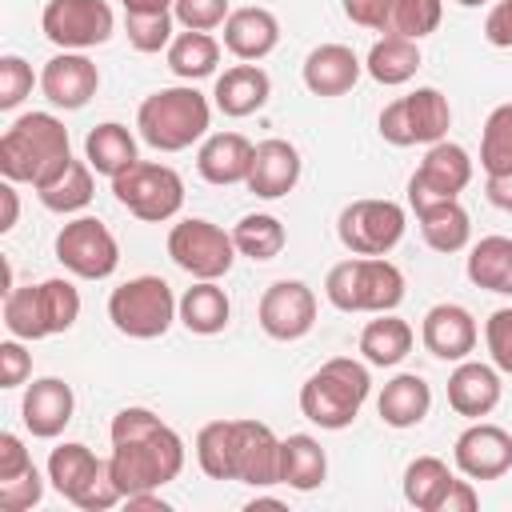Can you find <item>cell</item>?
I'll use <instances>...</instances> for the list:
<instances>
[{
	"label": "cell",
	"mask_w": 512,
	"mask_h": 512,
	"mask_svg": "<svg viewBox=\"0 0 512 512\" xmlns=\"http://www.w3.org/2000/svg\"><path fill=\"white\" fill-rule=\"evenodd\" d=\"M112 476L120 480L124 496L132 492H160L164 484H172L184 468V440L176 436V428H168L156 412L148 408H120L112 416Z\"/></svg>",
	"instance_id": "6da1fadb"
},
{
	"label": "cell",
	"mask_w": 512,
	"mask_h": 512,
	"mask_svg": "<svg viewBox=\"0 0 512 512\" xmlns=\"http://www.w3.org/2000/svg\"><path fill=\"white\" fill-rule=\"evenodd\" d=\"M72 164L68 128L52 112H24L0 136V172L12 184L44 188Z\"/></svg>",
	"instance_id": "7a4b0ae2"
},
{
	"label": "cell",
	"mask_w": 512,
	"mask_h": 512,
	"mask_svg": "<svg viewBox=\"0 0 512 512\" xmlns=\"http://www.w3.org/2000/svg\"><path fill=\"white\" fill-rule=\"evenodd\" d=\"M368 392H372L368 368L352 356H332L300 384V412L312 424H320L328 432H340L360 416Z\"/></svg>",
	"instance_id": "3957f363"
},
{
	"label": "cell",
	"mask_w": 512,
	"mask_h": 512,
	"mask_svg": "<svg viewBox=\"0 0 512 512\" xmlns=\"http://www.w3.org/2000/svg\"><path fill=\"white\" fill-rule=\"evenodd\" d=\"M208 124H212V104L192 84L160 88L136 112V128H140L144 144H152L156 152L192 148L200 136H208Z\"/></svg>",
	"instance_id": "277c9868"
},
{
	"label": "cell",
	"mask_w": 512,
	"mask_h": 512,
	"mask_svg": "<svg viewBox=\"0 0 512 512\" xmlns=\"http://www.w3.org/2000/svg\"><path fill=\"white\" fill-rule=\"evenodd\" d=\"M324 296L340 312H392L404 300V272L384 256H352L328 268Z\"/></svg>",
	"instance_id": "5b68a950"
},
{
	"label": "cell",
	"mask_w": 512,
	"mask_h": 512,
	"mask_svg": "<svg viewBox=\"0 0 512 512\" xmlns=\"http://www.w3.org/2000/svg\"><path fill=\"white\" fill-rule=\"evenodd\" d=\"M180 300L172 296L168 280L160 276H132L124 280L120 288H112L108 296V320L120 336H132V340H156L172 328Z\"/></svg>",
	"instance_id": "8992f818"
},
{
	"label": "cell",
	"mask_w": 512,
	"mask_h": 512,
	"mask_svg": "<svg viewBox=\"0 0 512 512\" xmlns=\"http://www.w3.org/2000/svg\"><path fill=\"white\" fill-rule=\"evenodd\" d=\"M112 192H116V200L136 220H148V224L172 220L184 208V180H180V172L168 168V164H152V160H136L132 168H124L112 180Z\"/></svg>",
	"instance_id": "52a82bcc"
},
{
	"label": "cell",
	"mask_w": 512,
	"mask_h": 512,
	"mask_svg": "<svg viewBox=\"0 0 512 512\" xmlns=\"http://www.w3.org/2000/svg\"><path fill=\"white\" fill-rule=\"evenodd\" d=\"M452 128V108L440 88H416L380 112V136L396 148L436 144Z\"/></svg>",
	"instance_id": "ba28073f"
},
{
	"label": "cell",
	"mask_w": 512,
	"mask_h": 512,
	"mask_svg": "<svg viewBox=\"0 0 512 512\" xmlns=\"http://www.w3.org/2000/svg\"><path fill=\"white\" fill-rule=\"evenodd\" d=\"M404 208L396 200H352L336 216V236L352 256H388L404 236Z\"/></svg>",
	"instance_id": "9c48e42d"
},
{
	"label": "cell",
	"mask_w": 512,
	"mask_h": 512,
	"mask_svg": "<svg viewBox=\"0 0 512 512\" xmlns=\"http://www.w3.org/2000/svg\"><path fill=\"white\" fill-rule=\"evenodd\" d=\"M168 256L192 280H220V276H228V268L236 260V244H232V232H224L220 224L188 216V220L172 224Z\"/></svg>",
	"instance_id": "30bf717a"
},
{
	"label": "cell",
	"mask_w": 512,
	"mask_h": 512,
	"mask_svg": "<svg viewBox=\"0 0 512 512\" xmlns=\"http://www.w3.org/2000/svg\"><path fill=\"white\" fill-rule=\"evenodd\" d=\"M40 28L60 52H88L112 40L116 16L104 0H48L40 12Z\"/></svg>",
	"instance_id": "8fae6325"
},
{
	"label": "cell",
	"mask_w": 512,
	"mask_h": 512,
	"mask_svg": "<svg viewBox=\"0 0 512 512\" xmlns=\"http://www.w3.org/2000/svg\"><path fill=\"white\" fill-rule=\"evenodd\" d=\"M56 260L80 280H108L120 264V244L96 216H76L56 232Z\"/></svg>",
	"instance_id": "7c38bea8"
},
{
	"label": "cell",
	"mask_w": 512,
	"mask_h": 512,
	"mask_svg": "<svg viewBox=\"0 0 512 512\" xmlns=\"http://www.w3.org/2000/svg\"><path fill=\"white\" fill-rule=\"evenodd\" d=\"M468 180H472V156L452 140H436V144H428L420 168L408 180V204H412V212H420L428 204L456 200L468 188Z\"/></svg>",
	"instance_id": "4fadbf2b"
},
{
	"label": "cell",
	"mask_w": 512,
	"mask_h": 512,
	"mask_svg": "<svg viewBox=\"0 0 512 512\" xmlns=\"http://www.w3.org/2000/svg\"><path fill=\"white\" fill-rule=\"evenodd\" d=\"M256 320L272 340H300L316 324V292L304 280H276L264 288Z\"/></svg>",
	"instance_id": "5bb4252c"
},
{
	"label": "cell",
	"mask_w": 512,
	"mask_h": 512,
	"mask_svg": "<svg viewBox=\"0 0 512 512\" xmlns=\"http://www.w3.org/2000/svg\"><path fill=\"white\" fill-rule=\"evenodd\" d=\"M452 460L468 480H500L504 472H512V432L476 420L456 436Z\"/></svg>",
	"instance_id": "9a60e30c"
},
{
	"label": "cell",
	"mask_w": 512,
	"mask_h": 512,
	"mask_svg": "<svg viewBox=\"0 0 512 512\" xmlns=\"http://www.w3.org/2000/svg\"><path fill=\"white\" fill-rule=\"evenodd\" d=\"M232 480L252 484V488L280 484V436L264 420H236Z\"/></svg>",
	"instance_id": "2e32d148"
},
{
	"label": "cell",
	"mask_w": 512,
	"mask_h": 512,
	"mask_svg": "<svg viewBox=\"0 0 512 512\" xmlns=\"http://www.w3.org/2000/svg\"><path fill=\"white\" fill-rule=\"evenodd\" d=\"M96 88H100V72L84 52H60L40 72V92L48 96L52 108H64V112L84 108L96 96Z\"/></svg>",
	"instance_id": "e0dca14e"
},
{
	"label": "cell",
	"mask_w": 512,
	"mask_h": 512,
	"mask_svg": "<svg viewBox=\"0 0 512 512\" xmlns=\"http://www.w3.org/2000/svg\"><path fill=\"white\" fill-rule=\"evenodd\" d=\"M420 340L424 348L436 356V360H468V352L476 348L480 340V328L472 320V312L464 304H432L424 312V324H420Z\"/></svg>",
	"instance_id": "ac0fdd59"
},
{
	"label": "cell",
	"mask_w": 512,
	"mask_h": 512,
	"mask_svg": "<svg viewBox=\"0 0 512 512\" xmlns=\"http://www.w3.org/2000/svg\"><path fill=\"white\" fill-rule=\"evenodd\" d=\"M300 180V152L296 144L280 140V136H268L252 148V168H248V180L244 188L260 200H280L296 188Z\"/></svg>",
	"instance_id": "d6986e66"
},
{
	"label": "cell",
	"mask_w": 512,
	"mask_h": 512,
	"mask_svg": "<svg viewBox=\"0 0 512 512\" xmlns=\"http://www.w3.org/2000/svg\"><path fill=\"white\" fill-rule=\"evenodd\" d=\"M76 412V396L72 388L60 380V376H40L24 388V400H20V416H24V428L36 436V440H52L68 428Z\"/></svg>",
	"instance_id": "ffe728a7"
},
{
	"label": "cell",
	"mask_w": 512,
	"mask_h": 512,
	"mask_svg": "<svg viewBox=\"0 0 512 512\" xmlns=\"http://www.w3.org/2000/svg\"><path fill=\"white\" fill-rule=\"evenodd\" d=\"M448 404L456 416L480 420L500 404V368L480 360H460L448 376Z\"/></svg>",
	"instance_id": "44dd1931"
},
{
	"label": "cell",
	"mask_w": 512,
	"mask_h": 512,
	"mask_svg": "<svg viewBox=\"0 0 512 512\" xmlns=\"http://www.w3.org/2000/svg\"><path fill=\"white\" fill-rule=\"evenodd\" d=\"M280 44V20L260 8V4H244V8H232V16L224 20V48L236 56V60H264L272 48Z\"/></svg>",
	"instance_id": "7402d4cb"
},
{
	"label": "cell",
	"mask_w": 512,
	"mask_h": 512,
	"mask_svg": "<svg viewBox=\"0 0 512 512\" xmlns=\"http://www.w3.org/2000/svg\"><path fill=\"white\" fill-rule=\"evenodd\" d=\"M360 72H364V64L348 44H320L304 56V68H300L304 88L312 96H344V92H352Z\"/></svg>",
	"instance_id": "603a6c76"
},
{
	"label": "cell",
	"mask_w": 512,
	"mask_h": 512,
	"mask_svg": "<svg viewBox=\"0 0 512 512\" xmlns=\"http://www.w3.org/2000/svg\"><path fill=\"white\" fill-rule=\"evenodd\" d=\"M252 148L256 144H248V136L240 132H212L196 152V172L216 188L244 184L252 168Z\"/></svg>",
	"instance_id": "cb8c5ba5"
},
{
	"label": "cell",
	"mask_w": 512,
	"mask_h": 512,
	"mask_svg": "<svg viewBox=\"0 0 512 512\" xmlns=\"http://www.w3.org/2000/svg\"><path fill=\"white\" fill-rule=\"evenodd\" d=\"M268 96H272L268 72H264L260 64H248V60L224 68V76H216V88H212L216 108H220L224 116H232V120L260 112V108L268 104Z\"/></svg>",
	"instance_id": "d4e9b609"
},
{
	"label": "cell",
	"mask_w": 512,
	"mask_h": 512,
	"mask_svg": "<svg viewBox=\"0 0 512 512\" xmlns=\"http://www.w3.org/2000/svg\"><path fill=\"white\" fill-rule=\"evenodd\" d=\"M432 408V388L424 376L416 372H400L384 384L380 400H376V412L388 428H416Z\"/></svg>",
	"instance_id": "484cf974"
},
{
	"label": "cell",
	"mask_w": 512,
	"mask_h": 512,
	"mask_svg": "<svg viewBox=\"0 0 512 512\" xmlns=\"http://www.w3.org/2000/svg\"><path fill=\"white\" fill-rule=\"evenodd\" d=\"M180 324L196 336H216L228 328V316H232V300L228 292L216 284V280H196L192 288H184L180 296V308H176Z\"/></svg>",
	"instance_id": "4316f807"
},
{
	"label": "cell",
	"mask_w": 512,
	"mask_h": 512,
	"mask_svg": "<svg viewBox=\"0 0 512 512\" xmlns=\"http://www.w3.org/2000/svg\"><path fill=\"white\" fill-rule=\"evenodd\" d=\"M84 160L92 164L96 176L116 180L124 168H132V164L140 160V156H136V136H132L124 124L104 120V124H96V128L84 136Z\"/></svg>",
	"instance_id": "83f0119b"
},
{
	"label": "cell",
	"mask_w": 512,
	"mask_h": 512,
	"mask_svg": "<svg viewBox=\"0 0 512 512\" xmlns=\"http://www.w3.org/2000/svg\"><path fill=\"white\" fill-rule=\"evenodd\" d=\"M324 476H328V456L316 436L292 432L288 440H280V484L296 492H312L324 484Z\"/></svg>",
	"instance_id": "f1b7e54d"
},
{
	"label": "cell",
	"mask_w": 512,
	"mask_h": 512,
	"mask_svg": "<svg viewBox=\"0 0 512 512\" xmlns=\"http://www.w3.org/2000/svg\"><path fill=\"white\" fill-rule=\"evenodd\" d=\"M416 68H420V44L408 40V36H396V32H384V36L372 44L368 60H364V72H368L376 84H384V88L408 84V80L416 76Z\"/></svg>",
	"instance_id": "f546056e"
},
{
	"label": "cell",
	"mask_w": 512,
	"mask_h": 512,
	"mask_svg": "<svg viewBox=\"0 0 512 512\" xmlns=\"http://www.w3.org/2000/svg\"><path fill=\"white\" fill-rule=\"evenodd\" d=\"M412 340H416V332H412L408 320H400L392 312H376V320H368L364 332H360V352H364L368 364L392 368L412 352Z\"/></svg>",
	"instance_id": "4dcf8cb0"
},
{
	"label": "cell",
	"mask_w": 512,
	"mask_h": 512,
	"mask_svg": "<svg viewBox=\"0 0 512 512\" xmlns=\"http://www.w3.org/2000/svg\"><path fill=\"white\" fill-rule=\"evenodd\" d=\"M468 280L484 292H500L512 296V236H484L472 244L468 264H464Z\"/></svg>",
	"instance_id": "1f68e13d"
},
{
	"label": "cell",
	"mask_w": 512,
	"mask_h": 512,
	"mask_svg": "<svg viewBox=\"0 0 512 512\" xmlns=\"http://www.w3.org/2000/svg\"><path fill=\"white\" fill-rule=\"evenodd\" d=\"M416 220H420L424 244H428L432 252H444V256H448V252L468 248V240H472V220H468V212H464L460 200L428 204V208L416 212Z\"/></svg>",
	"instance_id": "d6a6232c"
},
{
	"label": "cell",
	"mask_w": 512,
	"mask_h": 512,
	"mask_svg": "<svg viewBox=\"0 0 512 512\" xmlns=\"http://www.w3.org/2000/svg\"><path fill=\"white\" fill-rule=\"evenodd\" d=\"M232 244H236L240 256H248V260L260 264V260H276V256L284 252L288 232H284V224H280L272 212H248V216L236 220Z\"/></svg>",
	"instance_id": "836d02e7"
},
{
	"label": "cell",
	"mask_w": 512,
	"mask_h": 512,
	"mask_svg": "<svg viewBox=\"0 0 512 512\" xmlns=\"http://www.w3.org/2000/svg\"><path fill=\"white\" fill-rule=\"evenodd\" d=\"M456 476L448 472V464L440 456H416L408 468H404V500L416 508V512H440V500L448 492Z\"/></svg>",
	"instance_id": "e575fe53"
},
{
	"label": "cell",
	"mask_w": 512,
	"mask_h": 512,
	"mask_svg": "<svg viewBox=\"0 0 512 512\" xmlns=\"http://www.w3.org/2000/svg\"><path fill=\"white\" fill-rule=\"evenodd\" d=\"M92 192H96V184H92V164H88V160H72L52 184L36 188L40 204H44L48 212H60V216L88 208V204H92Z\"/></svg>",
	"instance_id": "d590c367"
},
{
	"label": "cell",
	"mask_w": 512,
	"mask_h": 512,
	"mask_svg": "<svg viewBox=\"0 0 512 512\" xmlns=\"http://www.w3.org/2000/svg\"><path fill=\"white\" fill-rule=\"evenodd\" d=\"M220 64V44L208 36V32H180L172 36L168 44V68L180 76V80H204L212 76Z\"/></svg>",
	"instance_id": "8d00e7d4"
},
{
	"label": "cell",
	"mask_w": 512,
	"mask_h": 512,
	"mask_svg": "<svg viewBox=\"0 0 512 512\" xmlns=\"http://www.w3.org/2000/svg\"><path fill=\"white\" fill-rule=\"evenodd\" d=\"M96 468H100V456L88 444H76V440L52 448V456H48V480L64 500H76V492L92 480Z\"/></svg>",
	"instance_id": "74e56055"
},
{
	"label": "cell",
	"mask_w": 512,
	"mask_h": 512,
	"mask_svg": "<svg viewBox=\"0 0 512 512\" xmlns=\"http://www.w3.org/2000/svg\"><path fill=\"white\" fill-rule=\"evenodd\" d=\"M232 452H236V420H208L196 432V464L212 480H232Z\"/></svg>",
	"instance_id": "f35d334b"
},
{
	"label": "cell",
	"mask_w": 512,
	"mask_h": 512,
	"mask_svg": "<svg viewBox=\"0 0 512 512\" xmlns=\"http://www.w3.org/2000/svg\"><path fill=\"white\" fill-rule=\"evenodd\" d=\"M4 328L16 340H44L48 336L44 308H40V284H16L12 292H4Z\"/></svg>",
	"instance_id": "ab89813d"
},
{
	"label": "cell",
	"mask_w": 512,
	"mask_h": 512,
	"mask_svg": "<svg viewBox=\"0 0 512 512\" xmlns=\"http://www.w3.org/2000/svg\"><path fill=\"white\" fill-rule=\"evenodd\" d=\"M480 168L492 172H508L512 168V100L492 108L480 132Z\"/></svg>",
	"instance_id": "60d3db41"
},
{
	"label": "cell",
	"mask_w": 512,
	"mask_h": 512,
	"mask_svg": "<svg viewBox=\"0 0 512 512\" xmlns=\"http://www.w3.org/2000/svg\"><path fill=\"white\" fill-rule=\"evenodd\" d=\"M40 308H44V324H48V336L56 332H68L76 320H80V292L72 280H44L40 284Z\"/></svg>",
	"instance_id": "b9f144b4"
},
{
	"label": "cell",
	"mask_w": 512,
	"mask_h": 512,
	"mask_svg": "<svg viewBox=\"0 0 512 512\" xmlns=\"http://www.w3.org/2000/svg\"><path fill=\"white\" fill-rule=\"evenodd\" d=\"M440 20H444V4L440 0H396L388 32L408 36V40H424V36H432L440 28Z\"/></svg>",
	"instance_id": "7bdbcfd3"
},
{
	"label": "cell",
	"mask_w": 512,
	"mask_h": 512,
	"mask_svg": "<svg viewBox=\"0 0 512 512\" xmlns=\"http://www.w3.org/2000/svg\"><path fill=\"white\" fill-rule=\"evenodd\" d=\"M124 32L136 52H160L172 44V12H124Z\"/></svg>",
	"instance_id": "ee69618b"
},
{
	"label": "cell",
	"mask_w": 512,
	"mask_h": 512,
	"mask_svg": "<svg viewBox=\"0 0 512 512\" xmlns=\"http://www.w3.org/2000/svg\"><path fill=\"white\" fill-rule=\"evenodd\" d=\"M72 504L84 508V512H108V508L124 504V488H120V480L112 476V464H108V460H100V468H96L92 480L76 492Z\"/></svg>",
	"instance_id": "f6af8a7d"
},
{
	"label": "cell",
	"mask_w": 512,
	"mask_h": 512,
	"mask_svg": "<svg viewBox=\"0 0 512 512\" xmlns=\"http://www.w3.org/2000/svg\"><path fill=\"white\" fill-rule=\"evenodd\" d=\"M172 16L188 32H212L232 16V8H228V0H176Z\"/></svg>",
	"instance_id": "bcb514c9"
},
{
	"label": "cell",
	"mask_w": 512,
	"mask_h": 512,
	"mask_svg": "<svg viewBox=\"0 0 512 512\" xmlns=\"http://www.w3.org/2000/svg\"><path fill=\"white\" fill-rule=\"evenodd\" d=\"M32 84H36V76L24 56H0V108L4 112H12L32 92Z\"/></svg>",
	"instance_id": "7dc6e473"
},
{
	"label": "cell",
	"mask_w": 512,
	"mask_h": 512,
	"mask_svg": "<svg viewBox=\"0 0 512 512\" xmlns=\"http://www.w3.org/2000/svg\"><path fill=\"white\" fill-rule=\"evenodd\" d=\"M484 344H488V356L500 372L512 376V308H496L484 324Z\"/></svg>",
	"instance_id": "c3c4849f"
},
{
	"label": "cell",
	"mask_w": 512,
	"mask_h": 512,
	"mask_svg": "<svg viewBox=\"0 0 512 512\" xmlns=\"http://www.w3.org/2000/svg\"><path fill=\"white\" fill-rule=\"evenodd\" d=\"M40 500H44V480H40L36 468L24 472V476H16V480H4V484H0V508H4V512H28V508H36Z\"/></svg>",
	"instance_id": "681fc988"
},
{
	"label": "cell",
	"mask_w": 512,
	"mask_h": 512,
	"mask_svg": "<svg viewBox=\"0 0 512 512\" xmlns=\"http://www.w3.org/2000/svg\"><path fill=\"white\" fill-rule=\"evenodd\" d=\"M32 372V356L24 352V344L12 336L0 344V388H20Z\"/></svg>",
	"instance_id": "f907efd6"
},
{
	"label": "cell",
	"mask_w": 512,
	"mask_h": 512,
	"mask_svg": "<svg viewBox=\"0 0 512 512\" xmlns=\"http://www.w3.org/2000/svg\"><path fill=\"white\" fill-rule=\"evenodd\" d=\"M344 4V16L360 28H376V32H388V20H392V4L396 0H340Z\"/></svg>",
	"instance_id": "816d5d0a"
},
{
	"label": "cell",
	"mask_w": 512,
	"mask_h": 512,
	"mask_svg": "<svg viewBox=\"0 0 512 512\" xmlns=\"http://www.w3.org/2000/svg\"><path fill=\"white\" fill-rule=\"evenodd\" d=\"M32 468H36V464H32L24 440H20L16 432H4V436H0V484L24 476V472H32Z\"/></svg>",
	"instance_id": "f5cc1de1"
},
{
	"label": "cell",
	"mask_w": 512,
	"mask_h": 512,
	"mask_svg": "<svg viewBox=\"0 0 512 512\" xmlns=\"http://www.w3.org/2000/svg\"><path fill=\"white\" fill-rule=\"evenodd\" d=\"M484 40L492 48H512V0H496L484 16Z\"/></svg>",
	"instance_id": "db71d44e"
},
{
	"label": "cell",
	"mask_w": 512,
	"mask_h": 512,
	"mask_svg": "<svg viewBox=\"0 0 512 512\" xmlns=\"http://www.w3.org/2000/svg\"><path fill=\"white\" fill-rule=\"evenodd\" d=\"M476 504H480V496H476L472 480H452L440 500V512H476Z\"/></svg>",
	"instance_id": "11a10c76"
},
{
	"label": "cell",
	"mask_w": 512,
	"mask_h": 512,
	"mask_svg": "<svg viewBox=\"0 0 512 512\" xmlns=\"http://www.w3.org/2000/svg\"><path fill=\"white\" fill-rule=\"evenodd\" d=\"M484 192H488V200H492L500 212H512V168H508V172H492L488 184H484Z\"/></svg>",
	"instance_id": "9f6ffc18"
},
{
	"label": "cell",
	"mask_w": 512,
	"mask_h": 512,
	"mask_svg": "<svg viewBox=\"0 0 512 512\" xmlns=\"http://www.w3.org/2000/svg\"><path fill=\"white\" fill-rule=\"evenodd\" d=\"M0 204H4V216H0V232H12L16 220H20V196H16V184L4 180L0 184Z\"/></svg>",
	"instance_id": "6f0895ef"
},
{
	"label": "cell",
	"mask_w": 512,
	"mask_h": 512,
	"mask_svg": "<svg viewBox=\"0 0 512 512\" xmlns=\"http://www.w3.org/2000/svg\"><path fill=\"white\" fill-rule=\"evenodd\" d=\"M124 504H128V508H148V512H168V500H160L156 488H152V492H132V496H124Z\"/></svg>",
	"instance_id": "680465c9"
},
{
	"label": "cell",
	"mask_w": 512,
	"mask_h": 512,
	"mask_svg": "<svg viewBox=\"0 0 512 512\" xmlns=\"http://www.w3.org/2000/svg\"><path fill=\"white\" fill-rule=\"evenodd\" d=\"M124 12H172L176 0H120Z\"/></svg>",
	"instance_id": "91938a15"
},
{
	"label": "cell",
	"mask_w": 512,
	"mask_h": 512,
	"mask_svg": "<svg viewBox=\"0 0 512 512\" xmlns=\"http://www.w3.org/2000/svg\"><path fill=\"white\" fill-rule=\"evenodd\" d=\"M460 8H480V4H488V0H456Z\"/></svg>",
	"instance_id": "94428289"
}]
</instances>
